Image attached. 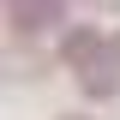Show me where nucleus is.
I'll return each instance as SVG.
<instances>
[{
	"mask_svg": "<svg viewBox=\"0 0 120 120\" xmlns=\"http://www.w3.org/2000/svg\"><path fill=\"white\" fill-rule=\"evenodd\" d=\"M66 120H78V114H66Z\"/></svg>",
	"mask_w": 120,
	"mask_h": 120,
	"instance_id": "nucleus-1",
	"label": "nucleus"
}]
</instances>
